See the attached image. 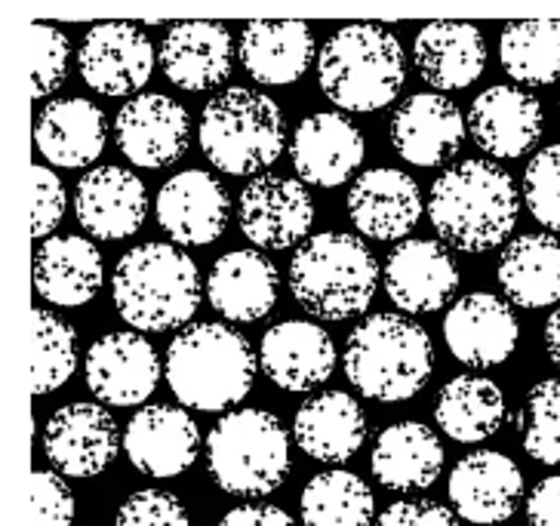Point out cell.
I'll list each match as a JSON object with an SVG mask.
<instances>
[{
	"label": "cell",
	"mask_w": 560,
	"mask_h": 526,
	"mask_svg": "<svg viewBox=\"0 0 560 526\" xmlns=\"http://www.w3.org/2000/svg\"><path fill=\"white\" fill-rule=\"evenodd\" d=\"M517 185L493 161H462L431 185V225L444 244L465 253L499 247L517 225Z\"/></svg>",
	"instance_id": "6da1fadb"
},
{
	"label": "cell",
	"mask_w": 560,
	"mask_h": 526,
	"mask_svg": "<svg viewBox=\"0 0 560 526\" xmlns=\"http://www.w3.org/2000/svg\"><path fill=\"white\" fill-rule=\"evenodd\" d=\"M166 382L182 407L222 412L237 407L256 382V354L244 332L225 324H195L166 348Z\"/></svg>",
	"instance_id": "7a4b0ae2"
},
{
	"label": "cell",
	"mask_w": 560,
	"mask_h": 526,
	"mask_svg": "<svg viewBox=\"0 0 560 526\" xmlns=\"http://www.w3.org/2000/svg\"><path fill=\"white\" fill-rule=\"evenodd\" d=\"M112 293L117 314L136 332H170L198 312V265L176 244L149 241L120 256Z\"/></svg>",
	"instance_id": "3957f363"
},
{
	"label": "cell",
	"mask_w": 560,
	"mask_h": 526,
	"mask_svg": "<svg viewBox=\"0 0 560 526\" xmlns=\"http://www.w3.org/2000/svg\"><path fill=\"white\" fill-rule=\"evenodd\" d=\"M348 382L363 397L400 404L416 397L434 373L431 336L404 314H373L354 327L342 354Z\"/></svg>",
	"instance_id": "277c9868"
},
{
	"label": "cell",
	"mask_w": 560,
	"mask_h": 526,
	"mask_svg": "<svg viewBox=\"0 0 560 526\" xmlns=\"http://www.w3.org/2000/svg\"><path fill=\"white\" fill-rule=\"evenodd\" d=\"M324 96L354 115H370L397 100L407 81L400 40L388 28L358 22L332 34L317 56Z\"/></svg>",
	"instance_id": "5b68a950"
},
{
	"label": "cell",
	"mask_w": 560,
	"mask_h": 526,
	"mask_svg": "<svg viewBox=\"0 0 560 526\" xmlns=\"http://www.w3.org/2000/svg\"><path fill=\"white\" fill-rule=\"evenodd\" d=\"M380 262L361 237L324 231L305 241L290 262V293L317 320H348L370 308Z\"/></svg>",
	"instance_id": "8992f818"
},
{
	"label": "cell",
	"mask_w": 560,
	"mask_h": 526,
	"mask_svg": "<svg viewBox=\"0 0 560 526\" xmlns=\"http://www.w3.org/2000/svg\"><path fill=\"white\" fill-rule=\"evenodd\" d=\"M200 149L229 176H253L278 161L287 149V117L265 93L229 86L203 105Z\"/></svg>",
	"instance_id": "52a82bcc"
},
{
	"label": "cell",
	"mask_w": 560,
	"mask_h": 526,
	"mask_svg": "<svg viewBox=\"0 0 560 526\" xmlns=\"http://www.w3.org/2000/svg\"><path fill=\"white\" fill-rule=\"evenodd\" d=\"M207 465L222 493L268 495L290 477V437L268 410H231L207 437Z\"/></svg>",
	"instance_id": "ba28073f"
},
{
	"label": "cell",
	"mask_w": 560,
	"mask_h": 526,
	"mask_svg": "<svg viewBox=\"0 0 560 526\" xmlns=\"http://www.w3.org/2000/svg\"><path fill=\"white\" fill-rule=\"evenodd\" d=\"M86 388L108 407H139L145 404L164 366L158 361V351L136 329L105 332L86 351Z\"/></svg>",
	"instance_id": "9c48e42d"
},
{
	"label": "cell",
	"mask_w": 560,
	"mask_h": 526,
	"mask_svg": "<svg viewBox=\"0 0 560 526\" xmlns=\"http://www.w3.org/2000/svg\"><path fill=\"white\" fill-rule=\"evenodd\" d=\"M124 437L112 412L100 404H68L44 428V453L66 477H100L117 459Z\"/></svg>",
	"instance_id": "30bf717a"
},
{
	"label": "cell",
	"mask_w": 560,
	"mask_h": 526,
	"mask_svg": "<svg viewBox=\"0 0 560 526\" xmlns=\"http://www.w3.org/2000/svg\"><path fill=\"white\" fill-rule=\"evenodd\" d=\"M237 222L256 247L290 249L312 231L314 200L302 182L265 173L241 191Z\"/></svg>",
	"instance_id": "8fae6325"
},
{
	"label": "cell",
	"mask_w": 560,
	"mask_h": 526,
	"mask_svg": "<svg viewBox=\"0 0 560 526\" xmlns=\"http://www.w3.org/2000/svg\"><path fill=\"white\" fill-rule=\"evenodd\" d=\"M459 265L441 241H400L385 262V290L400 312L431 314L459 293Z\"/></svg>",
	"instance_id": "7c38bea8"
},
{
	"label": "cell",
	"mask_w": 560,
	"mask_h": 526,
	"mask_svg": "<svg viewBox=\"0 0 560 526\" xmlns=\"http://www.w3.org/2000/svg\"><path fill=\"white\" fill-rule=\"evenodd\" d=\"M83 83L100 96H130L149 83L154 47L132 22H102L90 28L78 52Z\"/></svg>",
	"instance_id": "4fadbf2b"
},
{
	"label": "cell",
	"mask_w": 560,
	"mask_h": 526,
	"mask_svg": "<svg viewBox=\"0 0 560 526\" xmlns=\"http://www.w3.org/2000/svg\"><path fill=\"white\" fill-rule=\"evenodd\" d=\"M120 154L142 170H161L179 161L191 142V117L164 93H142L127 102L115 120Z\"/></svg>",
	"instance_id": "5bb4252c"
},
{
	"label": "cell",
	"mask_w": 560,
	"mask_h": 526,
	"mask_svg": "<svg viewBox=\"0 0 560 526\" xmlns=\"http://www.w3.org/2000/svg\"><path fill=\"white\" fill-rule=\"evenodd\" d=\"M446 493L453 511L475 526L505 524L524 495V475L517 461L495 449H478L456 461Z\"/></svg>",
	"instance_id": "9a60e30c"
},
{
	"label": "cell",
	"mask_w": 560,
	"mask_h": 526,
	"mask_svg": "<svg viewBox=\"0 0 560 526\" xmlns=\"http://www.w3.org/2000/svg\"><path fill=\"white\" fill-rule=\"evenodd\" d=\"M521 324L505 299L493 293H468L444 317V342L450 354L471 370H490L514 354Z\"/></svg>",
	"instance_id": "2e32d148"
},
{
	"label": "cell",
	"mask_w": 560,
	"mask_h": 526,
	"mask_svg": "<svg viewBox=\"0 0 560 526\" xmlns=\"http://www.w3.org/2000/svg\"><path fill=\"white\" fill-rule=\"evenodd\" d=\"M158 225L176 247H207L229 225L225 185L207 170H182L158 195Z\"/></svg>",
	"instance_id": "e0dca14e"
},
{
	"label": "cell",
	"mask_w": 560,
	"mask_h": 526,
	"mask_svg": "<svg viewBox=\"0 0 560 526\" xmlns=\"http://www.w3.org/2000/svg\"><path fill=\"white\" fill-rule=\"evenodd\" d=\"M124 453L136 471L166 480L198 461L200 431L182 407L151 404L130 419L124 431Z\"/></svg>",
	"instance_id": "ac0fdd59"
},
{
	"label": "cell",
	"mask_w": 560,
	"mask_h": 526,
	"mask_svg": "<svg viewBox=\"0 0 560 526\" xmlns=\"http://www.w3.org/2000/svg\"><path fill=\"white\" fill-rule=\"evenodd\" d=\"M293 170L302 185L336 188L351 179V173L366 157L361 127L339 112H317L305 117L290 142Z\"/></svg>",
	"instance_id": "d6986e66"
},
{
	"label": "cell",
	"mask_w": 560,
	"mask_h": 526,
	"mask_svg": "<svg viewBox=\"0 0 560 526\" xmlns=\"http://www.w3.org/2000/svg\"><path fill=\"white\" fill-rule=\"evenodd\" d=\"M74 213L96 241H124L142 229L149 215V191L132 170L96 166L74 188Z\"/></svg>",
	"instance_id": "ffe728a7"
},
{
	"label": "cell",
	"mask_w": 560,
	"mask_h": 526,
	"mask_svg": "<svg viewBox=\"0 0 560 526\" xmlns=\"http://www.w3.org/2000/svg\"><path fill=\"white\" fill-rule=\"evenodd\" d=\"M468 120L456 102L441 93H412L392 115L388 132L395 151L412 166L446 164L465 142Z\"/></svg>",
	"instance_id": "44dd1931"
},
{
	"label": "cell",
	"mask_w": 560,
	"mask_h": 526,
	"mask_svg": "<svg viewBox=\"0 0 560 526\" xmlns=\"http://www.w3.org/2000/svg\"><path fill=\"white\" fill-rule=\"evenodd\" d=\"M259 366L278 388L302 395L332 376L336 342L320 324L283 320L262 336Z\"/></svg>",
	"instance_id": "7402d4cb"
},
{
	"label": "cell",
	"mask_w": 560,
	"mask_h": 526,
	"mask_svg": "<svg viewBox=\"0 0 560 526\" xmlns=\"http://www.w3.org/2000/svg\"><path fill=\"white\" fill-rule=\"evenodd\" d=\"M348 215L363 237L404 241L422 215L419 185L395 166L366 170L348 191Z\"/></svg>",
	"instance_id": "603a6c76"
},
{
	"label": "cell",
	"mask_w": 560,
	"mask_h": 526,
	"mask_svg": "<svg viewBox=\"0 0 560 526\" xmlns=\"http://www.w3.org/2000/svg\"><path fill=\"white\" fill-rule=\"evenodd\" d=\"M542 124L545 115L539 100L521 86H505V83L483 90L468 108L471 139L487 154L505 161L527 154L539 142Z\"/></svg>",
	"instance_id": "cb8c5ba5"
},
{
	"label": "cell",
	"mask_w": 560,
	"mask_h": 526,
	"mask_svg": "<svg viewBox=\"0 0 560 526\" xmlns=\"http://www.w3.org/2000/svg\"><path fill=\"white\" fill-rule=\"evenodd\" d=\"M280 274L259 249H231L215 259L207 278V302L231 324H253L275 308Z\"/></svg>",
	"instance_id": "d4e9b609"
},
{
	"label": "cell",
	"mask_w": 560,
	"mask_h": 526,
	"mask_svg": "<svg viewBox=\"0 0 560 526\" xmlns=\"http://www.w3.org/2000/svg\"><path fill=\"white\" fill-rule=\"evenodd\" d=\"M231 62L234 44L222 22H179L161 44L166 81L185 93H203L229 81Z\"/></svg>",
	"instance_id": "484cf974"
},
{
	"label": "cell",
	"mask_w": 560,
	"mask_h": 526,
	"mask_svg": "<svg viewBox=\"0 0 560 526\" xmlns=\"http://www.w3.org/2000/svg\"><path fill=\"white\" fill-rule=\"evenodd\" d=\"M293 437L308 459L342 465L366 441V412L348 391H324L299 407Z\"/></svg>",
	"instance_id": "4316f807"
},
{
	"label": "cell",
	"mask_w": 560,
	"mask_h": 526,
	"mask_svg": "<svg viewBox=\"0 0 560 526\" xmlns=\"http://www.w3.org/2000/svg\"><path fill=\"white\" fill-rule=\"evenodd\" d=\"M412 62L434 90H465L483 74L487 40L471 22H429L416 34Z\"/></svg>",
	"instance_id": "83f0119b"
},
{
	"label": "cell",
	"mask_w": 560,
	"mask_h": 526,
	"mask_svg": "<svg viewBox=\"0 0 560 526\" xmlns=\"http://www.w3.org/2000/svg\"><path fill=\"white\" fill-rule=\"evenodd\" d=\"M237 52L249 78L265 86L296 83L312 68L314 56H320L314 44V32L305 22H271V19L247 22L241 32Z\"/></svg>",
	"instance_id": "f1b7e54d"
},
{
	"label": "cell",
	"mask_w": 560,
	"mask_h": 526,
	"mask_svg": "<svg viewBox=\"0 0 560 526\" xmlns=\"http://www.w3.org/2000/svg\"><path fill=\"white\" fill-rule=\"evenodd\" d=\"M370 465L385 490L419 493L444 471V446L425 422H395L376 437Z\"/></svg>",
	"instance_id": "f546056e"
},
{
	"label": "cell",
	"mask_w": 560,
	"mask_h": 526,
	"mask_svg": "<svg viewBox=\"0 0 560 526\" xmlns=\"http://www.w3.org/2000/svg\"><path fill=\"white\" fill-rule=\"evenodd\" d=\"M105 136L108 127L102 108L81 96L47 102L34 127L37 151L52 166L62 170H81L93 164L105 149Z\"/></svg>",
	"instance_id": "4dcf8cb0"
},
{
	"label": "cell",
	"mask_w": 560,
	"mask_h": 526,
	"mask_svg": "<svg viewBox=\"0 0 560 526\" xmlns=\"http://www.w3.org/2000/svg\"><path fill=\"white\" fill-rule=\"evenodd\" d=\"M102 256L86 237L59 234L34 253V290L59 308H78L102 290Z\"/></svg>",
	"instance_id": "1f68e13d"
},
{
	"label": "cell",
	"mask_w": 560,
	"mask_h": 526,
	"mask_svg": "<svg viewBox=\"0 0 560 526\" xmlns=\"http://www.w3.org/2000/svg\"><path fill=\"white\" fill-rule=\"evenodd\" d=\"M502 293L521 308H548L560 299V241L555 234H521L502 249L495 268Z\"/></svg>",
	"instance_id": "d6a6232c"
},
{
	"label": "cell",
	"mask_w": 560,
	"mask_h": 526,
	"mask_svg": "<svg viewBox=\"0 0 560 526\" xmlns=\"http://www.w3.org/2000/svg\"><path fill=\"white\" fill-rule=\"evenodd\" d=\"M502 388L483 376H456L438 391L434 422L456 444H483L505 422Z\"/></svg>",
	"instance_id": "836d02e7"
},
{
	"label": "cell",
	"mask_w": 560,
	"mask_h": 526,
	"mask_svg": "<svg viewBox=\"0 0 560 526\" xmlns=\"http://www.w3.org/2000/svg\"><path fill=\"white\" fill-rule=\"evenodd\" d=\"M299 511H302V524L305 526L376 524L373 490L354 471H320V475H314L302 490Z\"/></svg>",
	"instance_id": "e575fe53"
},
{
	"label": "cell",
	"mask_w": 560,
	"mask_h": 526,
	"mask_svg": "<svg viewBox=\"0 0 560 526\" xmlns=\"http://www.w3.org/2000/svg\"><path fill=\"white\" fill-rule=\"evenodd\" d=\"M499 62L505 74L527 86H548L560 78V22H511L499 37Z\"/></svg>",
	"instance_id": "d590c367"
},
{
	"label": "cell",
	"mask_w": 560,
	"mask_h": 526,
	"mask_svg": "<svg viewBox=\"0 0 560 526\" xmlns=\"http://www.w3.org/2000/svg\"><path fill=\"white\" fill-rule=\"evenodd\" d=\"M34 395L59 391L78 366V336L47 308H34Z\"/></svg>",
	"instance_id": "8d00e7d4"
},
{
	"label": "cell",
	"mask_w": 560,
	"mask_h": 526,
	"mask_svg": "<svg viewBox=\"0 0 560 526\" xmlns=\"http://www.w3.org/2000/svg\"><path fill=\"white\" fill-rule=\"evenodd\" d=\"M517 425L529 459L560 465V378H545L533 385Z\"/></svg>",
	"instance_id": "74e56055"
},
{
	"label": "cell",
	"mask_w": 560,
	"mask_h": 526,
	"mask_svg": "<svg viewBox=\"0 0 560 526\" xmlns=\"http://www.w3.org/2000/svg\"><path fill=\"white\" fill-rule=\"evenodd\" d=\"M524 200L539 225L560 231V142L542 149L527 164Z\"/></svg>",
	"instance_id": "f35d334b"
},
{
	"label": "cell",
	"mask_w": 560,
	"mask_h": 526,
	"mask_svg": "<svg viewBox=\"0 0 560 526\" xmlns=\"http://www.w3.org/2000/svg\"><path fill=\"white\" fill-rule=\"evenodd\" d=\"M28 44H32V96L47 100L56 93L68 71V37L52 25H28Z\"/></svg>",
	"instance_id": "ab89813d"
},
{
	"label": "cell",
	"mask_w": 560,
	"mask_h": 526,
	"mask_svg": "<svg viewBox=\"0 0 560 526\" xmlns=\"http://www.w3.org/2000/svg\"><path fill=\"white\" fill-rule=\"evenodd\" d=\"M115 526H191L188 509L166 490H139L132 493L120 511Z\"/></svg>",
	"instance_id": "60d3db41"
},
{
	"label": "cell",
	"mask_w": 560,
	"mask_h": 526,
	"mask_svg": "<svg viewBox=\"0 0 560 526\" xmlns=\"http://www.w3.org/2000/svg\"><path fill=\"white\" fill-rule=\"evenodd\" d=\"M34 526L74 524V493L59 471H34L32 477Z\"/></svg>",
	"instance_id": "b9f144b4"
},
{
	"label": "cell",
	"mask_w": 560,
	"mask_h": 526,
	"mask_svg": "<svg viewBox=\"0 0 560 526\" xmlns=\"http://www.w3.org/2000/svg\"><path fill=\"white\" fill-rule=\"evenodd\" d=\"M32 179V237H37V241H50V234L59 229V222H62V215H66V185H62V179L52 173L50 166H34Z\"/></svg>",
	"instance_id": "7bdbcfd3"
},
{
	"label": "cell",
	"mask_w": 560,
	"mask_h": 526,
	"mask_svg": "<svg viewBox=\"0 0 560 526\" xmlns=\"http://www.w3.org/2000/svg\"><path fill=\"white\" fill-rule=\"evenodd\" d=\"M373 526H459V514L441 505V502L416 499V502L388 505Z\"/></svg>",
	"instance_id": "ee69618b"
},
{
	"label": "cell",
	"mask_w": 560,
	"mask_h": 526,
	"mask_svg": "<svg viewBox=\"0 0 560 526\" xmlns=\"http://www.w3.org/2000/svg\"><path fill=\"white\" fill-rule=\"evenodd\" d=\"M529 526H560V475L545 477L527 499Z\"/></svg>",
	"instance_id": "f6af8a7d"
},
{
	"label": "cell",
	"mask_w": 560,
	"mask_h": 526,
	"mask_svg": "<svg viewBox=\"0 0 560 526\" xmlns=\"http://www.w3.org/2000/svg\"><path fill=\"white\" fill-rule=\"evenodd\" d=\"M219 526H299L290 514L278 505H259V502H253V505H237V509H231Z\"/></svg>",
	"instance_id": "bcb514c9"
},
{
	"label": "cell",
	"mask_w": 560,
	"mask_h": 526,
	"mask_svg": "<svg viewBox=\"0 0 560 526\" xmlns=\"http://www.w3.org/2000/svg\"><path fill=\"white\" fill-rule=\"evenodd\" d=\"M545 351H548L551 363L560 370V308L551 312V317L545 320Z\"/></svg>",
	"instance_id": "7dc6e473"
},
{
	"label": "cell",
	"mask_w": 560,
	"mask_h": 526,
	"mask_svg": "<svg viewBox=\"0 0 560 526\" xmlns=\"http://www.w3.org/2000/svg\"><path fill=\"white\" fill-rule=\"evenodd\" d=\"M558 112H560V100H558Z\"/></svg>",
	"instance_id": "c3c4849f"
}]
</instances>
